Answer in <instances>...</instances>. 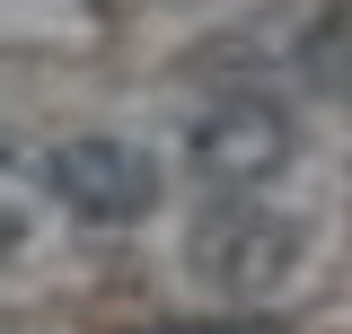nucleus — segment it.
<instances>
[{
  "label": "nucleus",
  "mask_w": 352,
  "mask_h": 334,
  "mask_svg": "<svg viewBox=\"0 0 352 334\" xmlns=\"http://www.w3.org/2000/svg\"><path fill=\"white\" fill-rule=\"evenodd\" d=\"M194 264H203V282L256 299V291H273L291 273V229L273 211H256V203H229V211H212L194 229Z\"/></svg>",
  "instance_id": "nucleus-2"
},
{
  "label": "nucleus",
  "mask_w": 352,
  "mask_h": 334,
  "mask_svg": "<svg viewBox=\"0 0 352 334\" xmlns=\"http://www.w3.org/2000/svg\"><path fill=\"white\" fill-rule=\"evenodd\" d=\"M194 167H203L212 185H229V194L282 176V167H291V124H282V106H264V97H220L212 115L194 124Z\"/></svg>",
  "instance_id": "nucleus-1"
},
{
  "label": "nucleus",
  "mask_w": 352,
  "mask_h": 334,
  "mask_svg": "<svg viewBox=\"0 0 352 334\" xmlns=\"http://www.w3.org/2000/svg\"><path fill=\"white\" fill-rule=\"evenodd\" d=\"M9 247H18V211H0V255H9Z\"/></svg>",
  "instance_id": "nucleus-5"
},
{
  "label": "nucleus",
  "mask_w": 352,
  "mask_h": 334,
  "mask_svg": "<svg viewBox=\"0 0 352 334\" xmlns=\"http://www.w3.org/2000/svg\"><path fill=\"white\" fill-rule=\"evenodd\" d=\"M150 334H256V326H150Z\"/></svg>",
  "instance_id": "nucleus-4"
},
{
  "label": "nucleus",
  "mask_w": 352,
  "mask_h": 334,
  "mask_svg": "<svg viewBox=\"0 0 352 334\" xmlns=\"http://www.w3.org/2000/svg\"><path fill=\"white\" fill-rule=\"evenodd\" d=\"M150 159L141 150H124V141H62L53 150V194L80 211V220H141V203H150Z\"/></svg>",
  "instance_id": "nucleus-3"
}]
</instances>
